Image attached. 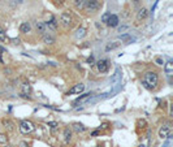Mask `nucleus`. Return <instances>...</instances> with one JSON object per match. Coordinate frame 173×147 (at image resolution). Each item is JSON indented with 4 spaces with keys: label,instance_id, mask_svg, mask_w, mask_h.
<instances>
[{
    "label": "nucleus",
    "instance_id": "4468645a",
    "mask_svg": "<svg viewBox=\"0 0 173 147\" xmlns=\"http://www.w3.org/2000/svg\"><path fill=\"white\" fill-rule=\"evenodd\" d=\"M46 26H47V29H51L52 31H56V29H57V22H56L55 18H52L51 21L46 22Z\"/></svg>",
    "mask_w": 173,
    "mask_h": 147
},
{
    "label": "nucleus",
    "instance_id": "393cba45",
    "mask_svg": "<svg viewBox=\"0 0 173 147\" xmlns=\"http://www.w3.org/2000/svg\"><path fill=\"white\" fill-rule=\"evenodd\" d=\"M48 126H51V129H52V133H55L56 128H57V122H55V121H52V122H48Z\"/></svg>",
    "mask_w": 173,
    "mask_h": 147
},
{
    "label": "nucleus",
    "instance_id": "a878e982",
    "mask_svg": "<svg viewBox=\"0 0 173 147\" xmlns=\"http://www.w3.org/2000/svg\"><path fill=\"white\" fill-rule=\"evenodd\" d=\"M109 16H111V13H109V12H107V13H104V14H103V17H102V21L107 24V21H108V18H109Z\"/></svg>",
    "mask_w": 173,
    "mask_h": 147
},
{
    "label": "nucleus",
    "instance_id": "9b49d317",
    "mask_svg": "<svg viewBox=\"0 0 173 147\" xmlns=\"http://www.w3.org/2000/svg\"><path fill=\"white\" fill-rule=\"evenodd\" d=\"M37 30H38V33H39L40 35H44L46 33H47V26H46V22H42V21L37 22Z\"/></svg>",
    "mask_w": 173,
    "mask_h": 147
},
{
    "label": "nucleus",
    "instance_id": "c85d7f7f",
    "mask_svg": "<svg viewBox=\"0 0 173 147\" xmlns=\"http://www.w3.org/2000/svg\"><path fill=\"white\" fill-rule=\"evenodd\" d=\"M20 147H27V143L26 142H21V143H20Z\"/></svg>",
    "mask_w": 173,
    "mask_h": 147
},
{
    "label": "nucleus",
    "instance_id": "423d86ee",
    "mask_svg": "<svg viewBox=\"0 0 173 147\" xmlns=\"http://www.w3.org/2000/svg\"><path fill=\"white\" fill-rule=\"evenodd\" d=\"M60 21H61V24H63L65 27L70 26V24H72V16L69 13H63V14H61V17H60Z\"/></svg>",
    "mask_w": 173,
    "mask_h": 147
},
{
    "label": "nucleus",
    "instance_id": "2eb2a0df",
    "mask_svg": "<svg viewBox=\"0 0 173 147\" xmlns=\"http://www.w3.org/2000/svg\"><path fill=\"white\" fill-rule=\"evenodd\" d=\"M30 30H31V26H30L29 22H22L21 26H20V31L25 33V34H26V33H29Z\"/></svg>",
    "mask_w": 173,
    "mask_h": 147
},
{
    "label": "nucleus",
    "instance_id": "1a4fd4ad",
    "mask_svg": "<svg viewBox=\"0 0 173 147\" xmlns=\"http://www.w3.org/2000/svg\"><path fill=\"white\" fill-rule=\"evenodd\" d=\"M107 25L108 26H111V27H116L118 25V17L115 16V14H111L109 18H108V21H107Z\"/></svg>",
    "mask_w": 173,
    "mask_h": 147
},
{
    "label": "nucleus",
    "instance_id": "f8f14e48",
    "mask_svg": "<svg viewBox=\"0 0 173 147\" xmlns=\"http://www.w3.org/2000/svg\"><path fill=\"white\" fill-rule=\"evenodd\" d=\"M164 70H165V73H167V76H172L173 74V61L172 60H169L165 64Z\"/></svg>",
    "mask_w": 173,
    "mask_h": 147
},
{
    "label": "nucleus",
    "instance_id": "7ed1b4c3",
    "mask_svg": "<svg viewBox=\"0 0 173 147\" xmlns=\"http://www.w3.org/2000/svg\"><path fill=\"white\" fill-rule=\"evenodd\" d=\"M34 130V124L29 120H24L21 124H20V131L22 134H29Z\"/></svg>",
    "mask_w": 173,
    "mask_h": 147
},
{
    "label": "nucleus",
    "instance_id": "dca6fc26",
    "mask_svg": "<svg viewBox=\"0 0 173 147\" xmlns=\"http://www.w3.org/2000/svg\"><path fill=\"white\" fill-rule=\"evenodd\" d=\"M146 17H147V9L146 8L139 9L138 14H137V20H138V21H141V20H144Z\"/></svg>",
    "mask_w": 173,
    "mask_h": 147
},
{
    "label": "nucleus",
    "instance_id": "f3484780",
    "mask_svg": "<svg viewBox=\"0 0 173 147\" xmlns=\"http://www.w3.org/2000/svg\"><path fill=\"white\" fill-rule=\"evenodd\" d=\"M43 42H44L46 44H53V43H55V38H53L52 35L44 34L43 35Z\"/></svg>",
    "mask_w": 173,
    "mask_h": 147
},
{
    "label": "nucleus",
    "instance_id": "6e6552de",
    "mask_svg": "<svg viewBox=\"0 0 173 147\" xmlns=\"http://www.w3.org/2000/svg\"><path fill=\"white\" fill-rule=\"evenodd\" d=\"M98 65V69H99V72H102V73H105V72L108 70V61L107 60H100L96 63Z\"/></svg>",
    "mask_w": 173,
    "mask_h": 147
},
{
    "label": "nucleus",
    "instance_id": "ddd939ff",
    "mask_svg": "<svg viewBox=\"0 0 173 147\" xmlns=\"http://www.w3.org/2000/svg\"><path fill=\"white\" fill-rule=\"evenodd\" d=\"M118 82H121V70L120 69H117L115 73V76L111 78V83H118Z\"/></svg>",
    "mask_w": 173,
    "mask_h": 147
},
{
    "label": "nucleus",
    "instance_id": "b1692460",
    "mask_svg": "<svg viewBox=\"0 0 173 147\" xmlns=\"http://www.w3.org/2000/svg\"><path fill=\"white\" fill-rule=\"evenodd\" d=\"M4 40H5V31L3 27H0V42H4Z\"/></svg>",
    "mask_w": 173,
    "mask_h": 147
},
{
    "label": "nucleus",
    "instance_id": "0eeeda50",
    "mask_svg": "<svg viewBox=\"0 0 173 147\" xmlns=\"http://www.w3.org/2000/svg\"><path fill=\"white\" fill-rule=\"evenodd\" d=\"M83 90H85V85H83V83L76 85V86H73V87H72V89L68 91V95H70V94H81Z\"/></svg>",
    "mask_w": 173,
    "mask_h": 147
},
{
    "label": "nucleus",
    "instance_id": "c756f323",
    "mask_svg": "<svg viewBox=\"0 0 173 147\" xmlns=\"http://www.w3.org/2000/svg\"><path fill=\"white\" fill-rule=\"evenodd\" d=\"M156 63L159 64V65H163V60H161V59H156Z\"/></svg>",
    "mask_w": 173,
    "mask_h": 147
},
{
    "label": "nucleus",
    "instance_id": "7c9ffc66",
    "mask_svg": "<svg viewBox=\"0 0 173 147\" xmlns=\"http://www.w3.org/2000/svg\"><path fill=\"white\" fill-rule=\"evenodd\" d=\"M164 147H169V142H167V143L164 144Z\"/></svg>",
    "mask_w": 173,
    "mask_h": 147
},
{
    "label": "nucleus",
    "instance_id": "f257e3e1",
    "mask_svg": "<svg viewBox=\"0 0 173 147\" xmlns=\"http://www.w3.org/2000/svg\"><path fill=\"white\" fill-rule=\"evenodd\" d=\"M159 82V77L155 72H147L143 77V86L147 89H155Z\"/></svg>",
    "mask_w": 173,
    "mask_h": 147
},
{
    "label": "nucleus",
    "instance_id": "20e7f679",
    "mask_svg": "<svg viewBox=\"0 0 173 147\" xmlns=\"http://www.w3.org/2000/svg\"><path fill=\"white\" fill-rule=\"evenodd\" d=\"M159 137L160 138H170V125L167 124L159 130Z\"/></svg>",
    "mask_w": 173,
    "mask_h": 147
},
{
    "label": "nucleus",
    "instance_id": "f03ea898",
    "mask_svg": "<svg viewBox=\"0 0 173 147\" xmlns=\"http://www.w3.org/2000/svg\"><path fill=\"white\" fill-rule=\"evenodd\" d=\"M99 8H100V4L98 3L96 0H86V1H85L83 9H86V11L90 12V13H94V12H96Z\"/></svg>",
    "mask_w": 173,
    "mask_h": 147
},
{
    "label": "nucleus",
    "instance_id": "412c9836",
    "mask_svg": "<svg viewBox=\"0 0 173 147\" xmlns=\"http://www.w3.org/2000/svg\"><path fill=\"white\" fill-rule=\"evenodd\" d=\"M85 1H86V0H74L76 8H77V9H83V7H85Z\"/></svg>",
    "mask_w": 173,
    "mask_h": 147
},
{
    "label": "nucleus",
    "instance_id": "aec40b11",
    "mask_svg": "<svg viewBox=\"0 0 173 147\" xmlns=\"http://www.w3.org/2000/svg\"><path fill=\"white\" fill-rule=\"evenodd\" d=\"M118 46H120V43L118 42H112V43H109V44H107V47H105V51H111V50H115V48H117Z\"/></svg>",
    "mask_w": 173,
    "mask_h": 147
},
{
    "label": "nucleus",
    "instance_id": "2f4dec72",
    "mask_svg": "<svg viewBox=\"0 0 173 147\" xmlns=\"http://www.w3.org/2000/svg\"><path fill=\"white\" fill-rule=\"evenodd\" d=\"M96 147H100V146H96Z\"/></svg>",
    "mask_w": 173,
    "mask_h": 147
},
{
    "label": "nucleus",
    "instance_id": "bb28decb",
    "mask_svg": "<svg viewBox=\"0 0 173 147\" xmlns=\"http://www.w3.org/2000/svg\"><path fill=\"white\" fill-rule=\"evenodd\" d=\"M126 30H129V26L128 25H124V26H121L120 29H118V33H124V31H126Z\"/></svg>",
    "mask_w": 173,
    "mask_h": 147
},
{
    "label": "nucleus",
    "instance_id": "39448f33",
    "mask_svg": "<svg viewBox=\"0 0 173 147\" xmlns=\"http://www.w3.org/2000/svg\"><path fill=\"white\" fill-rule=\"evenodd\" d=\"M92 98V92H87V94L82 95V96H79L78 99L74 100V105L77 104H82V103H86V102H90V99Z\"/></svg>",
    "mask_w": 173,
    "mask_h": 147
},
{
    "label": "nucleus",
    "instance_id": "a211bd4d",
    "mask_svg": "<svg viewBox=\"0 0 173 147\" xmlns=\"http://www.w3.org/2000/svg\"><path fill=\"white\" fill-rule=\"evenodd\" d=\"M85 35H86V29H83V27H79V29L76 31V38L77 39H81V38L85 37Z\"/></svg>",
    "mask_w": 173,
    "mask_h": 147
},
{
    "label": "nucleus",
    "instance_id": "6ab92c4d",
    "mask_svg": "<svg viewBox=\"0 0 173 147\" xmlns=\"http://www.w3.org/2000/svg\"><path fill=\"white\" fill-rule=\"evenodd\" d=\"M73 129L76 131H78V133H82V131H85L86 130V128H85L82 124H78V122H76V124H73Z\"/></svg>",
    "mask_w": 173,
    "mask_h": 147
},
{
    "label": "nucleus",
    "instance_id": "4be33fe9",
    "mask_svg": "<svg viewBox=\"0 0 173 147\" xmlns=\"http://www.w3.org/2000/svg\"><path fill=\"white\" fill-rule=\"evenodd\" d=\"M64 137H65V142H69L72 139V131L69 129H65L64 130Z\"/></svg>",
    "mask_w": 173,
    "mask_h": 147
},
{
    "label": "nucleus",
    "instance_id": "cd10ccee",
    "mask_svg": "<svg viewBox=\"0 0 173 147\" xmlns=\"http://www.w3.org/2000/svg\"><path fill=\"white\" fill-rule=\"evenodd\" d=\"M4 124H5V128H7V126H8V129H9V130H12V129H13V128H12V122H9V121H5V122H4Z\"/></svg>",
    "mask_w": 173,
    "mask_h": 147
},
{
    "label": "nucleus",
    "instance_id": "5701e85b",
    "mask_svg": "<svg viewBox=\"0 0 173 147\" xmlns=\"http://www.w3.org/2000/svg\"><path fill=\"white\" fill-rule=\"evenodd\" d=\"M8 142V137L5 134H0V144H4Z\"/></svg>",
    "mask_w": 173,
    "mask_h": 147
},
{
    "label": "nucleus",
    "instance_id": "473e14b6",
    "mask_svg": "<svg viewBox=\"0 0 173 147\" xmlns=\"http://www.w3.org/2000/svg\"><path fill=\"white\" fill-rule=\"evenodd\" d=\"M135 1H138V0H135Z\"/></svg>",
    "mask_w": 173,
    "mask_h": 147
},
{
    "label": "nucleus",
    "instance_id": "9d476101",
    "mask_svg": "<svg viewBox=\"0 0 173 147\" xmlns=\"http://www.w3.org/2000/svg\"><path fill=\"white\" fill-rule=\"evenodd\" d=\"M30 91H31V86H30L27 82H25L24 85H22V92H21V96L24 98H29V94Z\"/></svg>",
    "mask_w": 173,
    "mask_h": 147
}]
</instances>
